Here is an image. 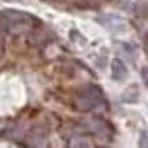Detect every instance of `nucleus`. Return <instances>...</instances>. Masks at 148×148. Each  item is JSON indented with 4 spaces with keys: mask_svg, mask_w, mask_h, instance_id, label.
I'll return each instance as SVG.
<instances>
[{
    "mask_svg": "<svg viewBox=\"0 0 148 148\" xmlns=\"http://www.w3.org/2000/svg\"><path fill=\"white\" fill-rule=\"evenodd\" d=\"M78 107L83 112H90L95 108L105 107V100L98 87H87L78 97Z\"/></svg>",
    "mask_w": 148,
    "mask_h": 148,
    "instance_id": "nucleus-1",
    "label": "nucleus"
},
{
    "mask_svg": "<svg viewBox=\"0 0 148 148\" xmlns=\"http://www.w3.org/2000/svg\"><path fill=\"white\" fill-rule=\"evenodd\" d=\"M87 127L90 128V132H93L97 136L100 138H112L113 136V127L108 123L107 120H103L100 116H93L87 121Z\"/></svg>",
    "mask_w": 148,
    "mask_h": 148,
    "instance_id": "nucleus-2",
    "label": "nucleus"
},
{
    "mask_svg": "<svg viewBox=\"0 0 148 148\" xmlns=\"http://www.w3.org/2000/svg\"><path fill=\"white\" fill-rule=\"evenodd\" d=\"M112 77L115 82H123L128 77V68L125 65V62L120 58H113L112 62Z\"/></svg>",
    "mask_w": 148,
    "mask_h": 148,
    "instance_id": "nucleus-3",
    "label": "nucleus"
},
{
    "mask_svg": "<svg viewBox=\"0 0 148 148\" xmlns=\"http://www.w3.org/2000/svg\"><path fill=\"white\" fill-rule=\"evenodd\" d=\"M70 147H93V143L88 140H83L82 136H73V140L70 141Z\"/></svg>",
    "mask_w": 148,
    "mask_h": 148,
    "instance_id": "nucleus-4",
    "label": "nucleus"
},
{
    "mask_svg": "<svg viewBox=\"0 0 148 148\" xmlns=\"http://www.w3.org/2000/svg\"><path fill=\"white\" fill-rule=\"evenodd\" d=\"M140 147H148V132L141 135V140H140Z\"/></svg>",
    "mask_w": 148,
    "mask_h": 148,
    "instance_id": "nucleus-5",
    "label": "nucleus"
},
{
    "mask_svg": "<svg viewBox=\"0 0 148 148\" xmlns=\"http://www.w3.org/2000/svg\"><path fill=\"white\" fill-rule=\"evenodd\" d=\"M141 77H143V82L147 83V87H148V67H147V68H143V72H141Z\"/></svg>",
    "mask_w": 148,
    "mask_h": 148,
    "instance_id": "nucleus-6",
    "label": "nucleus"
},
{
    "mask_svg": "<svg viewBox=\"0 0 148 148\" xmlns=\"http://www.w3.org/2000/svg\"><path fill=\"white\" fill-rule=\"evenodd\" d=\"M2 50H3V37L0 35V53H2Z\"/></svg>",
    "mask_w": 148,
    "mask_h": 148,
    "instance_id": "nucleus-7",
    "label": "nucleus"
},
{
    "mask_svg": "<svg viewBox=\"0 0 148 148\" xmlns=\"http://www.w3.org/2000/svg\"><path fill=\"white\" fill-rule=\"evenodd\" d=\"M87 2H90V3H98L100 0H87Z\"/></svg>",
    "mask_w": 148,
    "mask_h": 148,
    "instance_id": "nucleus-8",
    "label": "nucleus"
}]
</instances>
